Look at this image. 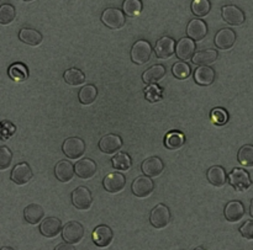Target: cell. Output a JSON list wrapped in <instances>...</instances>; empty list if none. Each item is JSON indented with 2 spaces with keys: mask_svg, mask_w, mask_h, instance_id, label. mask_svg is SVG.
Wrapping results in <instances>:
<instances>
[{
  "mask_svg": "<svg viewBox=\"0 0 253 250\" xmlns=\"http://www.w3.org/2000/svg\"><path fill=\"white\" fill-rule=\"evenodd\" d=\"M207 178L208 181L216 187L224 186L227 181L226 170L222 167H220V165H214V167L209 168L207 173Z\"/></svg>",
  "mask_w": 253,
  "mask_h": 250,
  "instance_id": "24",
  "label": "cell"
},
{
  "mask_svg": "<svg viewBox=\"0 0 253 250\" xmlns=\"http://www.w3.org/2000/svg\"><path fill=\"white\" fill-rule=\"evenodd\" d=\"M131 190H132L133 195L137 197H147L155 190V182L151 178L148 177H138L133 180L132 185H131Z\"/></svg>",
  "mask_w": 253,
  "mask_h": 250,
  "instance_id": "9",
  "label": "cell"
},
{
  "mask_svg": "<svg viewBox=\"0 0 253 250\" xmlns=\"http://www.w3.org/2000/svg\"><path fill=\"white\" fill-rule=\"evenodd\" d=\"M210 117H211L212 122L219 126H222L225 123H227V121H229V113H227V111L225 108L216 107L211 111Z\"/></svg>",
  "mask_w": 253,
  "mask_h": 250,
  "instance_id": "39",
  "label": "cell"
},
{
  "mask_svg": "<svg viewBox=\"0 0 253 250\" xmlns=\"http://www.w3.org/2000/svg\"><path fill=\"white\" fill-rule=\"evenodd\" d=\"M101 21L104 25L113 30H119L124 27L126 22L125 14L116 7H108L101 14Z\"/></svg>",
  "mask_w": 253,
  "mask_h": 250,
  "instance_id": "3",
  "label": "cell"
},
{
  "mask_svg": "<svg viewBox=\"0 0 253 250\" xmlns=\"http://www.w3.org/2000/svg\"><path fill=\"white\" fill-rule=\"evenodd\" d=\"M74 164L68 160H61L54 167V175L61 182H69L74 178Z\"/></svg>",
  "mask_w": 253,
  "mask_h": 250,
  "instance_id": "23",
  "label": "cell"
},
{
  "mask_svg": "<svg viewBox=\"0 0 253 250\" xmlns=\"http://www.w3.org/2000/svg\"><path fill=\"white\" fill-rule=\"evenodd\" d=\"M62 231V222L57 217H47L40 224V232L46 238H53Z\"/></svg>",
  "mask_w": 253,
  "mask_h": 250,
  "instance_id": "19",
  "label": "cell"
},
{
  "mask_svg": "<svg viewBox=\"0 0 253 250\" xmlns=\"http://www.w3.org/2000/svg\"><path fill=\"white\" fill-rule=\"evenodd\" d=\"M96 98H98V89L93 84H86L79 90L78 99L82 105H91L96 100Z\"/></svg>",
  "mask_w": 253,
  "mask_h": 250,
  "instance_id": "29",
  "label": "cell"
},
{
  "mask_svg": "<svg viewBox=\"0 0 253 250\" xmlns=\"http://www.w3.org/2000/svg\"><path fill=\"white\" fill-rule=\"evenodd\" d=\"M237 160L241 165L247 168L253 167V144L242 145L237 153Z\"/></svg>",
  "mask_w": 253,
  "mask_h": 250,
  "instance_id": "32",
  "label": "cell"
},
{
  "mask_svg": "<svg viewBox=\"0 0 253 250\" xmlns=\"http://www.w3.org/2000/svg\"><path fill=\"white\" fill-rule=\"evenodd\" d=\"M185 143V136L184 133L180 131H170L167 133L165 138V145L168 149H179L184 145Z\"/></svg>",
  "mask_w": 253,
  "mask_h": 250,
  "instance_id": "30",
  "label": "cell"
},
{
  "mask_svg": "<svg viewBox=\"0 0 253 250\" xmlns=\"http://www.w3.org/2000/svg\"><path fill=\"white\" fill-rule=\"evenodd\" d=\"M250 214H251L253 218V199L251 200V204H250Z\"/></svg>",
  "mask_w": 253,
  "mask_h": 250,
  "instance_id": "44",
  "label": "cell"
},
{
  "mask_svg": "<svg viewBox=\"0 0 253 250\" xmlns=\"http://www.w3.org/2000/svg\"><path fill=\"white\" fill-rule=\"evenodd\" d=\"M34 177L31 167L27 163H20L15 165V168L11 172V180L16 185H25L30 181Z\"/></svg>",
  "mask_w": 253,
  "mask_h": 250,
  "instance_id": "17",
  "label": "cell"
},
{
  "mask_svg": "<svg viewBox=\"0 0 253 250\" xmlns=\"http://www.w3.org/2000/svg\"><path fill=\"white\" fill-rule=\"evenodd\" d=\"M12 162V153L7 147H0V170H5Z\"/></svg>",
  "mask_w": 253,
  "mask_h": 250,
  "instance_id": "40",
  "label": "cell"
},
{
  "mask_svg": "<svg viewBox=\"0 0 253 250\" xmlns=\"http://www.w3.org/2000/svg\"><path fill=\"white\" fill-rule=\"evenodd\" d=\"M216 74L211 67L200 66L194 71V80L198 85L209 86L215 81Z\"/></svg>",
  "mask_w": 253,
  "mask_h": 250,
  "instance_id": "21",
  "label": "cell"
},
{
  "mask_svg": "<svg viewBox=\"0 0 253 250\" xmlns=\"http://www.w3.org/2000/svg\"><path fill=\"white\" fill-rule=\"evenodd\" d=\"M24 1H34V0H24Z\"/></svg>",
  "mask_w": 253,
  "mask_h": 250,
  "instance_id": "47",
  "label": "cell"
},
{
  "mask_svg": "<svg viewBox=\"0 0 253 250\" xmlns=\"http://www.w3.org/2000/svg\"><path fill=\"white\" fill-rule=\"evenodd\" d=\"M194 250H207V249L203 248V247H198V248H195Z\"/></svg>",
  "mask_w": 253,
  "mask_h": 250,
  "instance_id": "46",
  "label": "cell"
},
{
  "mask_svg": "<svg viewBox=\"0 0 253 250\" xmlns=\"http://www.w3.org/2000/svg\"><path fill=\"white\" fill-rule=\"evenodd\" d=\"M74 173L81 179H90L96 173V163L90 158H84L74 165Z\"/></svg>",
  "mask_w": 253,
  "mask_h": 250,
  "instance_id": "18",
  "label": "cell"
},
{
  "mask_svg": "<svg viewBox=\"0 0 253 250\" xmlns=\"http://www.w3.org/2000/svg\"><path fill=\"white\" fill-rule=\"evenodd\" d=\"M16 17V10L11 4H2L0 6V24L9 25Z\"/></svg>",
  "mask_w": 253,
  "mask_h": 250,
  "instance_id": "37",
  "label": "cell"
},
{
  "mask_svg": "<svg viewBox=\"0 0 253 250\" xmlns=\"http://www.w3.org/2000/svg\"><path fill=\"white\" fill-rule=\"evenodd\" d=\"M72 204L77 210L81 211H85V210L90 209L91 204H93V196L88 187L79 186L72 192Z\"/></svg>",
  "mask_w": 253,
  "mask_h": 250,
  "instance_id": "6",
  "label": "cell"
},
{
  "mask_svg": "<svg viewBox=\"0 0 253 250\" xmlns=\"http://www.w3.org/2000/svg\"><path fill=\"white\" fill-rule=\"evenodd\" d=\"M152 56V46L150 42L145 41V39H140V41L135 42V44L131 48V59L133 63L138 64H146L151 59Z\"/></svg>",
  "mask_w": 253,
  "mask_h": 250,
  "instance_id": "1",
  "label": "cell"
},
{
  "mask_svg": "<svg viewBox=\"0 0 253 250\" xmlns=\"http://www.w3.org/2000/svg\"><path fill=\"white\" fill-rule=\"evenodd\" d=\"M170 211L165 204H160L151 211L150 223L155 228L162 229L167 227L170 222Z\"/></svg>",
  "mask_w": 253,
  "mask_h": 250,
  "instance_id": "5",
  "label": "cell"
},
{
  "mask_svg": "<svg viewBox=\"0 0 253 250\" xmlns=\"http://www.w3.org/2000/svg\"><path fill=\"white\" fill-rule=\"evenodd\" d=\"M84 227L79 222L71 221L62 228V238L66 243L77 244L83 239Z\"/></svg>",
  "mask_w": 253,
  "mask_h": 250,
  "instance_id": "7",
  "label": "cell"
},
{
  "mask_svg": "<svg viewBox=\"0 0 253 250\" xmlns=\"http://www.w3.org/2000/svg\"><path fill=\"white\" fill-rule=\"evenodd\" d=\"M0 1H1V0H0Z\"/></svg>",
  "mask_w": 253,
  "mask_h": 250,
  "instance_id": "48",
  "label": "cell"
},
{
  "mask_svg": "<svg viewBox=\"0 0 253 250\" xmlns=\"http://www.w3.org/2000/svg\"><path fill=\"white\" fill-rule=\"evenodd\" d=\"M146 98L150 101H158L162 99V90L158 89L157 85H151L147 90H145Z\"/></svg>",
  "mask_w": 253,
  "mask_h": 250,
  "instance_id": "42",
  "label": "cell"
},
{
  "mask_svg": "<svg viewBox=\"0 0 253 250\" xmlns=\"http://www.w3.org/2000/svg\"><path fill=\"white\" fill-rule=\"evenodd\" d=\"M124 14L128 17H136L142 11V1L141 0H125L123 4Z\"/></svg>",
  "mask_w": 253,
  "mask_h": 250,
  "instance_id": "35",
  "label": "cell"
},
{
  "mask_svg": "<svg viewBox=\"0 0 253 250\" xmlns=\"http://www.w3.org/2000/svg\"><path fill=\"white\" fill-rule=\"evenodd\" d=\"M111 163H113V167L118 170H128L131 168V164H132V160H131L130 155L127 153H118L116 155H114L113 159H111Z\"/></svg>",
  "mask_w": 253,
  "mask_h": 250,
  "instance_id": "34",
  "label": "cell"
},
{
  "mask_svg": "<svg viewBox=\"0 0 253 250\" xmlns=\"http://www.w3.org/2000/svg\"><path fill=\"white\" fill-rule=\"evenodd\" d=\"M222 19L231 26H241L246 21L245 12L236 5H225L221 9Z\"/></svg>",
  "mask_w": 253,
  "mask_h": 250,
  "instance_id": "8",
  "label": "cell"
},
{
  "mask_svg": "<svg viewBox=\"0 0 253 250\" xmlns=\"http://www.w3.org/2000/svg\"><path fill=\"white\" fill-rule=\"evenodd\" d=\"M245 212H246V210H245L244 204L241 201H230L224 209L225 218L232 223L241 221L245 216Z\"/></svg>",
  "mask_w": 253,
  "mask_h": 250,
  "instance_id": "20",
  "label": "cell"
},
{
  "mask_svg": "<svg viewBox=\"0 0 253 250\" xmlns=\"http://www.w3.org/2000/svg\"><path fill=\"white\" fill-rule=\"evenodd\" d=\"M126 185L125 175L121 173H110L103 180V186L110 194H118L123 191Z\"/></svg>",
  "mask_w": 253,
  "mask_h": 250,
  "instance_id": "10",
  "label": "cell"
},
{
  "mask_svg": "<svg viewBox=\"0 0 253 250\" xmlns=\"http://www.w3.org/2000/svg\"><path fill=\"white\" fill-rule=\"evenodd\" d=\"M44 210L41 205L31 204L24 210V218L30 224H39L43 219Z\"/></svg>",
  "mask_w": 253,
  "mask_h": 250,
  "instance_id": "26",
  "label": "cell"
},
{
  "mask_svg": "<svg viewBox=\"0 0 253 250\" xmlns=\"http://www.w3.org/2000/svg\"><path fill=\"white\" fill-rule=\"evenodd\" d=\"M0 250H15L14 248H11V247H2Z\"/></svg>",
  "mask_w": 253,
  "mask_h": 250,
  "instance_id": "45",
  "label": "cell"
},
{
  "mask_svg": "<svg viewBox=\"0 0 253 250\" xmlns=\"http://www.w3.org/2000/svg\"><path fill=\"white\" fill-rule=\"evenodd\" d=\"M195 48H197V46H195V42L192 38L183 37L175 44V54H177V57L180 61L187 62L192 59V57L194 56Z\"/></svg>",
  "mask_w": 253,
  "mask_h": 250,
  "instance_id": "13",
  "label": "cell"
},
{
  "mask_svg": "<svg viewBox=\"0 0 253 250\" xmlns=\"http://www.w3.org/2000/svg\"><path fill=\"white\" fill-rule=\"evenodd\" d=\"M7 73H9L10 78L15 81H22L25 79H27V76H29V71H27L26 66L22 63L11 64Z\"/></svg>",
  "mask_w": 253,
  "mask_h": 250,
  "instance_id": "33",
  "label": "cell"
},
{
  "mask_svg": "<svg viewBox=\"0 0 253 250\" xmlns=\"http://www.w3.org/2000/svg\"><path fill=\"white\" fill-rule=\"evenodd\" d=\"M141 169L143 174L148 178L160 177L165 170V163L160 157H150L143 160Z\"/></svg>",
  "mask_w": 253,
  "mask_h": 250,
  "instance_id": "14",
  "label": "cell"
},
{
  "mask_svg": "<svg viewBox=\"0 0 253 250\" xmlns=\"http://www.w3.org/2000/svg\"><path fill=\"white\" fill-rule=\"evenodd\" d=\"M155 53L160 59H168L175 53V41L172 37H161L155 46Z\"/></svg>",
  "mask_w": 253,
  "mask_h": 250,
  "instance_id": "12",
  "label": "cell"
},
{
  "mask_svg": "<svg viewBox=\"0 0 253 250\" xmlns=\"http://www.w3.org/2000/svg\"><path fill=\"white\" fill-rule=\"evenodd\" d=\"M219 58V53L216 49H203V51L197 52L192 57V62L195 66H209L216 62Z\"/></svg>",
  "mask_w": 253,
  "mask_h": 250,
  "instance_id": "25",
  "label": "cell"
},
{
  "mask_svg": "<svg viewBox=\"0 0 253 250\" xmlns=\"http://www.w3.org/2000/svg\"><path fill=\"white\" fill-rule=\"evenodd\" d=\"M187 35L193 41H202L208 35V25L200 19L192 20L187 26Z\"/></svg>",
  "mask_w": 253,
  "mask_h": 250,
  "instance_id": "22",
  "label": "cell"
},
{
  "mask_svg": "<svg viewBox=\"0 0 253 250\" xmlns=\"http://www.w3.org/2000/svg\"><path fill=\"white\" fill-rule=\"evenodd\" d=\"M63 79L68 85L78 86L85 83V74L78 68H71L64 71Z\"/></svg>",
  "mask_w": 253,
  "mask_h": 250,
  "instance_id": "31",
  "label": "cell"
},
{
  "mask_svg": "<svg viewBox=\"0 0 253 250\" xmlns=\"http://www.w3.org/2000/svg\"><path fill=\"white\" fill-rule=\"evenodd\" d=\"M19 38L20 41L24 42V43L29 44L31 47L39 46L42 42L43 37L40 31L35 29H29V27H24V29L20 30L19 32Z\"/></svg>",
  "mask_w": 253,
  "mask_h": 250,
  "instance_id": "27",
  "label": "cell"
},
{
  "mask_svg": "<svg viewBox=\"0 0 253 250\" xmlns=\"http://www.w3.org/2000/svg\"><path fill=\"white\" fill-rule=\"evenodd\" d=\"M54 250H76L74 248L73 244H69V243H61L54 248Z\"/></svg>",
  "mask_w": 253,
  "mask_h": 250,
  "instance_id": "43",
  "label": "cell"
},
{
  "mask_svg": "<svg viewBox=\"0 0 253 250\" xmlns=\"http://www.w3.org/2000/svg\"><path fill=\"white\" fill-rule=\"evenodd\" d=\"M211 10V4L209 0H193L192 11L197 17H204Z\"/></svg>",
  "mask_w": 253,
  "mask_h": 250,
  "instance_id": "36",
  "label": "cell"
},
{
  "mask_svg": "<svg viewBox=\"0 0 253 250\" xmlns=\"http://www.w3.org/2000/svg\"><path fill=\"white\" fill-rule=\"evenodd\" d=\"M121 147H123V140L120 136L114 135V133H109L99 141V149L105 154H116V152L120 150Z\"/></svg>",
  "mask_w": 253,
  "mask_h": 250,
  "instance_id": "11",
  "label": "cell"
},
{
  "mask_svg": "<svg viewBox=\"0 0 253 250\" xmlns=\"http://www.w3.org/2000/svg\"><path fill=\"white\" fill-rule=\"evenodd\" d=\"M166 73H167V71H166L165 66H162V64H155V66L151 67L150 69H147L142 74V80L146 84L158 83V81L165 78Z\"/></svg>",
  "mask_w": 253,
  "mask_h": 250,
  "instance_id": "28",
  "label": "cell"
},
{
  "mask_svg": "<svg viewBox=\"0 0 253 250\" xmlns=\"http://www.w3.org/2000/svg\"><path fill=\"white\" fill-rule=\"evenodd\" d=\"M240 233L245 239L253 241V219H249L240 227Z\"/></svg>",
  "mask_w": 253,
  "mask_h": 250,
  "instance_id": "41",
  "label": "cell"
},
{
  "mask_svg": "<svg viewBox=\"0 0 253 250\" xmlns=\"http://www.w3.org/2000/svg\"><path fill=\"white\" fill-rule=\"evenodd\" d=\"M229 182L236 191H246L251 187L252 180L249 173L241 168H235L229 174Z\"/></svg>",
  "mask_w": 253,
  "mask_h": 250,
  "instance_id": "2",
  "label": "cell"
},
{
  "mask_svg": "<svg viewBox=\"0 0 253 250\" xmlns=\"http://www.w3.org/2000/svg\"><path fill=\"white\" fill-rule=\"evenodd\" d=\"M62 150L69 159H78L85 153V143L78 137L67 138L62 145Z\"/></svg>",
  "mask_w": 253,
  "mask_h": 250,
  "instance_id": "4",
  "label": "cell"
},
{
  "mask_svg": "<svg viewBox=\"0 0 253 250\" xmlns=\"http://www.w3.org/2000/svg\"><path fill=\"white\" fill-rule=\"evenodd\" d=\"M114 239V232L109 226L101 224L93 231V242L100 248L110 246Z\"/></svg>",
  "mask_w": 253,
  "mask_h": 250,
  "instance_id": "16",
  "label": "cell"
},
{
  "mask_svg": "<svg viewBox=\"0 0 253 250\" xmlns=\"http://www.w3.org/2000/svg\"><path fill=\"white\" fill-rule=\"evenodd\" d=\"M172 71L175 78L187 79L192 73V69H190L189 64H187L185 62H178V63L173 64Z\"/></svg>",
  "mask_w": 253,
  "mask_h": 250,
  "instance_id": "38",
  "label": "cell"
},
{
  "mask_svg": "<svg viewBox=\"0 0 253 250\" xmlns=\"http://www.w3.org/2000/svg\"><path fill=\"white\" fill-rule=\"evenodd\" d=\"M236 32L231 29H221L216 35H215V46L219 49H230L234 47L235 42H236Z\"/></svg>",
  "mask_w": 253,
  "mask_h": 250,
  "instance_id": "15",
  "label": "cell"
}]
</instances>
